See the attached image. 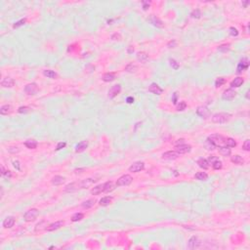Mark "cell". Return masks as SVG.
<instances>
[{
  "instance_id": "obj_1",
  "label": "cell",
  "mask_w": 250,
  "mask_h": 250,
  "mask_svg": "<svg viewBox=\"0 0 250 250\" xmlns=\"http://www.w3.org/2000/svg\"><path fill=\"white\" fill-rule=\"evenodd\" d=\"M232 117V114L227 113H218L213 114L212 116V121L214 123H218V124H224L227 123L229 120Z\"/></svg>"
},
{
  "instance_id": "obj_2",
  "label": "cell",
  "mask_w": 250,
  "mask_h": 250,
  "mask_svg": "<svg viewBox=\"0 0 250 250\" xmlns=\"http://www.w3.org/2000/svg\"><path fill=\"white\" fill-rule=\"evenodd\" d=\"M210 143H212L215 147H221V146H225V138H224L222 135L219 134H212L211 136H209L207 138Z\"/></svg>"
},
{
  "instance_id": "obj_3",
  "label": "cell",
  "mask_w": 250,
  "mask_h": 250,
  "mask_svg": "<svg viewBox=\"0 0 250 250\" xmlns=\"http://www.w3.org/2000/svg\"><path fill=\"white\" fill-rule=\"evenodd\" d=\"M38 215H39V211H38L36 208H32L25 213L23 218H25V220L27 221V222H32V221L36 220Z\"/></svg>"
},
{
  "instance_id": "obj_4",
  "label": "cell",
  "mask_w": 250,
  "mask_h": 250,
  "mask_svg": "<svg viewBox=\"0 0 250 250\" xmlns=\"http://www.w3.org/2000/svg\"><path fill=\"white\" fill-rule=\"evenodd\" d=\"M133 182V178L130 175L125 174L121 176L120 178H118L116 181V186L117 187H123V186H129L131 183Z\"/></svg>"
},
{
  "instance_id": "obj_5",
  "label": "cell",
  "mask_w": 250,
  "mask_h": 250,
  "mask_svg": "<svg viewBox=\"0 0 250 250\" xmlns=\"http://www.w3.org/2000/svg\"><path fill=\"white\" fill-rule=\"evenodd\" d=\"M207 160H208L209 164H211V165H212L213 169H215V170H220V169H222L223 163H222V161H221L220 159L217 158V156L212 155V156H210V158L207 159Z\"/></svg>"
},
{
  "instance_id": "obj_6",
  "label": "cell",
  "mask_w": 250,
  "mask_h": 250,
  "mask_svg": "<svg viewBox=\"0 0 250 250\" xmlns=\"http://www.w3.org/2000/svg\"><path fill=\"white\" fill-rule=\"evenodd\" d=\"M145 169V163L143 161H136L129 167V171L133 173H138Z\"/></svg>"
},
{
  "instance_id": "obj_7",
  "label": "cell",
  "mask_w": 250,
  "mask_h": 250,
  "mask_svg": "<svg viewBox=\"0 0 250 250\" xmlns=\"http://www.w3.org/2000/svg\"><path fill=\"white\" fill-rule=\"evenodd\" d=\"M147 21H149V23H151L152 25H154V27H158V28H162L164 27V23L162 21L160 20V19H158L156 16L154 15H151L149 17V19H147Z\"/></svg>"
},
{
  "instance_id": "obj_8",
  "label": "cell",
  "mask_w": 250,
  "mask_h": 250,
  "mask_svg": "<svg viewBox=\"0 0 250 250\" xmlns=\"http://www.w3.org/2000/svg\"><path fill=\"white\" fill-rule=\"evenodd\" d=\"M25 92L27 93L29 96H33V95H36V93L38 92V86L36 83H29L27 86L25 87Z\"/></svg>"
},
{
  "instance_id": "obj_9",
  "label": "cell",
  "mask_w": 250,
  "mask_h": 250,
  "mask_svg": "<svg viewBox=\"0 0 250 250\" xmlns=\"http://www.w3.org/2000/svg\"><path fill=\"white\" fill-rule=\"evenodd\" d=\"M192 151V147L190 145L187 144H181V145H176V151L179 154H184V153H188Z\"/></svg>"
},
{
  "instance_id": "obj_10",
  "label": "cell",
  "mask_w": 250,
  "mask_h": 250,
  "mask_svg": "<svg viewBox=\"0 0 250 250\" xmlns=\"http://www.w3.org/2000/svg\"><path fill=\"white\" fill-rule=\"evenodd\" d=\"M80 189H81V184H80V182H74V183H71V184L66 185L65 188V192H70H70H74Z\"/></svg>"
},
{
  "instance_id": "obj_11",
  "label": "cell",
  "mask_w": 250,
  "mask_h": 250,
  "mask_svg": "<svg viewBox=\"0 0 250 250\" xmlns=\"http://www.w3.org/2000/svg\"><path fill=\"white\" fill-rule=\"evenodd\" d=\"M196 114L198 116H200L201 118H204V119H206V118H208L209 116H210V111H209V109L206 108V107H198L196 109Z\"/></svg>"
},
{
  "instance_id": "obj_12",
  "label": "cell",
  "mask_w": 250,
  "mask_h": 250,
  "mask_svg": "<svg viewBox=\"0 0 250 250\" xmlns=\"http://www.w3.org/2000/svg\"><path fill=\"white\" fill-rule=\"evenodd\" d=\"M121 92V85L120 84H116L114 85V86H113L109 89V99H113L115 98L116 96H117L118 94Z\"/></svg>"
},
{
  "instance_id": "obj_13",
  "label": "cell",
  "mask_w": 250,
  "mask_h": 250,
  "mask_svg": "<svg viewBox=\"0 0 250 250\" xmlns=\"http://www.w3.org/2000/svg\"><path fill=\"white\" fill-rule=\"evenodd\" d=\"M237 96V92L233 89H228L224 92L222 98L225 100V101H233L235 99V97Z\"/></svg>"
},
{
  "instance_id": "obj_14",
  "label": "cell",
  "mask_w": 250,
  "mask_h": 250,
  "mask_svg": "<svg viewBox=\"0 0 250 250\" xmlns=\"http://www.w3.org/2000/svg\"><path fill=\"white\" fill-rule=\"evenodd\" d=\"M180 154L178 153L177 151H166L164 152V153L162 154V158L163 159H166V160H175V159H177L178 158H179Z\"/></svg>"
},
{
  "instance_id": "obj_15",
  "label": "cell",
  "mask_w": 250,
  "mask_h": 250,
  "mask_svg": "<svg viewBox=\"0 0 250 250\" xmlns=\"http://www.w3.org/2000/svg\"><path fill=\"white\" fill-rule=\"evenodd\" d=\"M199 245H200V240H199V239L197 237H192L189 239V242H188V246H189V248L190 249L197 248Z\"/></svg>"
},
{
  "instance_id": "obj_16",
  "label": "cell",
  "mask_w": 250,
  "mask_h": 250,
  "mask_svg": "<svg viewBox=\"0 0 250 250\" xmlns=\"http://www.w3.org/2000/svg\"><path fill=\"white\" fill-rule=\"evenodd\" d=\"M63 226H64V221H58V222L50 224L48 227L45 228V230H46L47 232H54V231L58 230V229H60L61 227H63Z\"/></svg>"
},
{
  "instance_id": "obj_17",
  "label": "cell",
  "mask_w": 250,
  "mask_h": 250,
  "mask_svg": "<svg viewBox=\"0 0 250 250\" xmlns=\"http://www.w3.org/2000/svg\"><path fill=\"white\" fill-rule=\"evenodd\" d=\"M248 66H249L248 59H246V58L242 59V60L239 62V66H237V73H240V72H242L244 70H247Z\"/></svg>"
},
{
  "instance_id": "obj_18",
  "label": "cell",
  "mask_w": 250,
  "mask_h": 250,
  "mask_svg": "<svg viewBox=\"0 0 250 250\" xmlns=\"http://www.w3.org/2000/svg\"><path fill=\"white\" fill-rule=\"evenodd\" d=\"M149 91L155 95H161L163 93V89L158 86L156 83H151V86L149 87Z\"/></svg>"
},
{
  "instance_id": "obj_19",
  "label": "cell",
  "mask_w": 250,
  "mask_h": 250,
  "mask_svg": "<svg viewBox=\"0 0 250 250\" xmlns=\"http://www.w3.org/2000/svg\"><path fill=\"white\" fill-rule=\"evenodd\" d=\"M15 225V218L12 217V216H9L4 219L3 221V227L6 229H11L12 227H14Z\"/></svg>"
},
{
  "instance_id": "obj_20",
  "label": "cell",
  "mask_w": 250,
  "mask_h": 250,
  "mask_svg": "<svg viewBox=\"0 0 250 250\" xmlns=\"http://www.w3.org/2000/svg\"><path fill=\"white\" fill-rule=\"evenodd\" d=\"M65 181H66L65 177L57 175V176H55V177L52 178L51 182H52V185H54V186H60L62 184H64V183H65Z\"/></svg>"
},
{
  "instance_id": "obj_21",
  "label": "cell",
  "mask_w": 250,
  "mask_h": 250,
  "mask_svg": "<svg viewBox=\"0 0 250 250\" xmlns=\"http://www.w3.org/2000/svg\"><path fill=\"white\" fill-rule=\"evenodd\" d=\"M218 151H219V153L223 156H230L231 153H232V151H231L230 147H228L226 146L218 147Z\"/></svg>"
},
{
  "instance_id": "obj_22",
  "label": "cell",
  "mask_w": 250,
  "mask_h": 250,
  "mask_svg": "<svg viewBox=\"0 0 250 250\" xmlns=\"http://www.w3.org/2000/svg\"><path fill=\"white\" fill-rule=\"evenodd\" d=\"M14 84H15V81H14V79H12V78H10V77H5L1 81V85L3 87H5V88L13 87Z\"/></svg>"
},
{
  "instance_id": "obj_23",
  "label": "cell",
  "mask_w": 250,
  "mask_h": 250,
  "mask_svg": "<svg viewBox=\"0 0 250 250\" xmlns=\"http://www.w3.org/2000/svg\"><path fill=\"white\" fill-rule=\"evenodd\" d=\"M87 147H88V142L87 141L80 142L79 144H78L77 146H76V147H75V152H82V151H84L85 149H87Z\"/></svg>"
},
{
  "instance_id": "obj_24",
  "label": "cell",
  "mask_w": 250,
  "mask_h": 250,
  "mask_svg": "<svg viewBox=\"0 0 250 250\" xmlns=\"http://www.w3.org/2000/svg\"><path fill=\"white\" fill-rule=\"evenodd\" d=\"M114 189H115V185H114L111 181L104 184V192H113Z\"/></svg>"
},
{
  "instance_id": "obj_25",
  "label": "cell",
  "mask_w": 250,
  "mask_h": 250,
  "mask_svg": "<svg viewBox=\"0 0 250 250\" xmlns=\"http://www.w3.org/2000/svg\"><path fill=\"white\" fill-rule=\"evenodd\" d=\"M95 182H96V180L94 179H85L81 181V182H80V184H81V189H87L88 187L92 186Z\"/></svg>"
},
{
  "instance_id": "obj_26",
  "label": "cell",
  "mask_w": 250,
  "mask_h": 250,
  "mask_svg": "<svg viewBox=\"0 0 250 250\" xmlns=\"http://www.w3.org/2000/svg\"><path fill=\"white\" fill-rule=\"evenodd\" d=\"M197 164H198V166L202 169H204V170H206V169L209 168V166H210V164H209L208 160L207 159H204V158H200L197 160Z\"/></svg>"
},
{
  "instance_id": "obj_27",
  "label": "cell",
  "mask_w": 250,
  "mask_h": 250,
  "mask_svg": "<svg viewBox=\"0 0 250 250\" xmlns=\"http://www.w3.org/2000/svg\"><path fill=\"white\" fill-rule=\"evenodd\" d=\"M11 113H12V107L10 105H4V106H2L1 109H0V113H1L2 115H7V114Z\"/></svg>"
},
{
  "instance_id": "obj_28",
  "label": "cell",
  "mask_w": 250,
  "mask_h": 250,
  "mask_svg": "<svg viewBox=\"0 0 250 250\" xmlns=\"http://www.w3.org/2000/svg\"><path fill=\"white\" fill-rule=\"evenodd\" d=\"M243 82H244V80H243V78H242V77H237V78H235L232 82H231V86H232V87H237V88L240 87L242 84H243Z\"/></svg>"
},
{
  "instance_id": "obj_29",
  "label": "cell",
  "mask_w": 250,
  "mask_h": 250,
  "mask_svg": "<svg viewBox=\"0 0 250 250\" xmlns=\"http://www.w3.org/2000/svg\"><path fill=\"white\" fill-rule=\"evenodd\" d=\"M231 161H232L233 163H235V164H237V165H242V164L244 163L243 158H242L240 155H239V154L232 156V158H231Z\"/></svg>"
},
{
  "instance_id": "obj_30",
  "label": "cell",
  "mask_w": 250,
  "mask_h": 250,
  "mask_svg": "<svg viewBox=\"0 0 250 250\" xmlns=\"http://www.w3.org/2000/svg\"><path fill=\"white\" fill-rule=\"evenodd\" d=\"M137 59H138V61H139V62L145 64V63H147V60H149V56H147L145 52H139L138 55H137Z\"/></svg>"
},
{
  "instance_id": "obj_31",
  "label": "cell",
  "mask_w": 250,
  "mask_h": 250,
  "mask_svg": "<svg viewBox=\"0 0 250 250\" xmlns=\"http://www.w3.org/2000/svg\"><path fill=\"white\" fill-rule=\"evenodd\" d=\"M102 192H104V184L96 186V187L93 188L92 190H91V194H94V196L100 194H102Z\"/></svg>"
},
{
  "instance_id": "obj_32",
  "label": "cell",
  "mask_w": 250,
  "mask_h": 250,
  "mask_svg": "<svg viewBox=\"0 0 250 250\" xmlns=\"http://www.w3.org/2000/svg\"><path fill=\"white\" fill-rule=\"evenodd\" d=\"M111 200H113V197L111 196H105L103 198L100 199L99 204L101 206H108L109 204H111Z\"/></svg>"
},
{
  "instance_id": "obj_33",
  "label": "cell",
  "mask_w": 250,
  "mask_h": 250,
  "mask_svg": "<svg viewBox=\"0 0 250 250\" xmlns=\"http://www.w3.org/2000/svg\"><path fill=\"white\" fill-rule=\"evenodd\" d=\"M25 146L29 149H34L37 147V142L35 140H27L25 142Z\"/></svg>"
},
{
  "instance_id": "obj_34",
  "label": "cell",
  "mask_w": 250,
  "mask_h": 250,
  "mask_svg": "<svg viewBox=\"0 0 250 250\" xmlns=\"http://www.w3.org/2000/svg\"><path fill=\"white\" fill-rule=\"evenodd\" d=\"M225 146L228 147H235L237 146V142L233 138H225Z\"/></svg>"
},
{
  "instance_id": "obj_35",
  "label": "cell",
  "mask_w": 250,
  "mask_h": 250,
  "mask_svg": "<svg viewBox=\"0 0 250 250\" xmlns=\"http://www.w3.org/2000/svg\"><path fill=\"white\" fill-rule=\"evenodd\" d=\"M43 74L46 76V77L52 78V79H54V78L57 77V73L55 72L54 70H44L43 71Z\"/></svg>"
},
{
  "instance_id": "obj_36",
  "label": "cell",
  "mask_w": 250,
  "mask_h": 250,
  "mask_svg": "<svg viewBox=\"0 0 250 250\" xmlns=\"http://www.w3.org/2000/svg\"><path fill=\"white\" fill-rule=\"evenodd\" d=\"M115 79V75L113 73H106L103 76V80L105 82H111Z\"/></svg>"
},
{
  "instance_id": "obj_37",
  "label": "cell",
  "mask_w": 250,
  "mask_h": 250,
  "mask_svg": "<svg viewBox=\"0 0 250 250\" xmlns=\"http://www.w3.org/2000/svg\"><path fill=\"white\" fill-rule=\"evenodd\" d=\"M94 204H95V199H88V200L84 201L82 203V207L85 209H89L94 206Z\"/></svg>"
},
{
  "instance_id": "obj_38",
  "label": "cell",
  "mask_w": 250,
  "mask_h": 250,
  "mask_svg": "<svg viewBox=\"0 0 250 250\" xmlns=\"http://www.w3.org/2000/svg\"><path fill=\"white\" fill-rule=\"evenodd\" d=\"M196 179L199 180V181H206L207 179H208V175L206 174L205 172H198L196 174Z\"/></svg>"
},
{
  "instance_id": "obj_39",
  "label": "cell",
  "mask_w": 250,
  "mask_h": 250,
  "mask_svg": "<svg viewBox=\"0 0 250 250\" xmlns=\"http://www.w3.org/2000/svg\"><path fill=\"white\" fill-rule=\"evenodd\" d=\"M230 49H231L230 44H223V45H220V46L218 47V51L222 52V53H227V52L230 51Z\"/></svg>"
},
{
  "instance_id": "obj_40",
  "label": "cell",
  "mask_w": 250,
  "mask_h": 250,
  "mask_svg": "<svg viewBox=\"0 0 250 250\" xmlns=\"http://www.w3.org/2000/svg\"><path fill=\"white\" fill-rule=\"evenodd\" d=\"M83 217H84V215H83L82 213H75L74 215L72 216V218H71V221H72V222H77V221L82 220Z\"/></svg>"
},
{
  "instance_id": "obj_41",
  "label": "cell",
  "mask_w": 250,
  "mask_h": 250,
  "mask_svg": "<svg viewBox=\"0 0 250 250\" xmlns=\"http://www.w3.org/2000/svg\"><path fill=\"white\" fill-rule=\"evenodd\" d=\"M138 66L136 65H133V64H129L125 68V70L126 71H129V72H135L137 70Z\"/></svg>"
},
{
  "instance_id": "obj_42",
  "label": "cell",
  "mask_w": 250,
  "mask_h": 250,
  "mask_svg": "<svg viewBox=\"0 0 250 250\" xmlns=\"http://www.w3.org/2000/svg\"><path fill=\"white\" fill-rule=\"evenodd\" d=\"M190 16H192V18H194V19H199L201 17V12L199 11L198 9H196V10H194L192 12Z\"/></svg>"
},
{
  "instance_id": "obj_43",
  "label": "cell",
  "mask_w": 250,
  "mask_h": 250,
  "mask_svg": "<svg viewBox=\"0 0 250 250\" xmlns=\"http://www.w3.org/2000/svg\"><path fill=\"white\" fill-rule=\"evenodd\" d=\"M225 82H226L225 78H223V77H219V78H217V80H216V81H215V86L217 87V88H218V87H221L223 84H225Z\"/></svg>"
},
{
  "instance_id": "obj_44",
  "label": "cell",
  "mask_w": 250,
  "mask_h": 250,
  "mask_svg": "<svg viewBox=\"0 0 250 250\" xmlns=\"http://www.w3.org/2000/svg\"><path fill=\"white\" fill-rule=\"evenodd\" d=\"M186 108H187V104H186V102L182 101V102H180V104H179V105H178V107H177V111H185Z\"/></svg>"
},
{
  "instance_id": "obj_45",
  "label": "cell",
  "mask_w": 250,
  "mask_h": 250,
  "mask_svg": "<svg viewBox=\"0 0 250 250\" xmlns=\"http://www.w3.org/2000/svg\"><path fill=\"white\" fill-rule=\"evenodd\" d=\"M169 62H170V65L174 70H178V68H179V64L177 63V61L176 60H174V59H170Z\"/></svg>"
},
{
  "instance_id": "obj_46",
  "label": "cell",
  "mask_w": 250,
  "mask_h": 250,
  "mask_svg": "<svg viewBox=\"0 0 250 250\" xmlns=\"http://www.w3.org/2000/svg\"><path fill=\"white\" fill-rule=\"evenodd\" d=\"M25 22H27V20H25V19H22V20H20L19 22H17V23H14L13 27L14 28H17V27H21V25H23L25 23Z\"/></svg>"
},
{
  "instance_id": "obj_47",
  "label": "cell",
  "mask_w": 250,
  "mask_h": 250,
  "mask_svg": "<svg viewBox=\"0 0 250 250\" xmlns=\"http://www.w3.org/2000/svg\"><path fill=\"white\" fill-rule=\"evenodd\" d=\"M18 111L20 113H27L30 111V109L28 107H21V108H19Z\"/></svg>"
},
{
  "instance_id": "obj_48",
  "label": "cell",
  "mask_w": 250,
  "mask_h": 250,
  "mask_svg": "<svg viewBox=\"0 0 250 250\" xmlns=\"http://www.w3.org/2000/svg\"><path fill=\"white\" fill-rule=\"evenodd\" d=\"M204 146H205L206 149H209V151H210V149H211V151H212V149H215V147H216L212 144V143H210V142L208 141V140H206V143H205V145H204Z\"/></svg>"
},
{
  "instance_id": "obj_49",
  "label": "cell",
  "mask_w": 250,
  "mask_h": 250,
  "mask_svg": "<svg viewBox=\"0 0 250 250\" xmlns=\"http://www.w3.org/2000/svg\"><path fill=\"white\" fill-rule=\"evenodd\" d=\"M242 149H243L244 151H250V141H249V140H246V141L244 142V144L242 145Z\"/></svg>"
},
{
  "instance_id": "obj_50",
  "label": "cell",
  "mask_w": 250,
  "mask_h": 250,
  "mask_svg": "<svg viewBox=\"0 0 250 250\" xmlns=\"http://www.w3.org/2000/svg\"><path fill=\"white\" fill-rule=\"evenodd\" d=\"M230 34L232 36H237L239 35V30L235 27H230Z\"/></svg>"
},
{
  "instance_id": "obj_51",
  "label": "cell",
  "mask_w": 250,
  "mask_h": 250,
  "mask_svg": "<svg viewBox=\"0 0 250 250\" xmlns=\"http://www.w3.org/2000/svg\"><path fill=\"white\" fill-rule=\"evenodd\" d=\"M8 151L11 152V153H17V152L20 151V149H19V147H11L8 149Z\"/></svg>"
},
{
  "instance_id": "obj_52",
  "label": "cell",
  "mask_w": 250,
  "mask_h": 250,
  "mask_svg": "<svg viewBox=\"0 0 250 250\" xmlns=\"http://www.w3.org/2000/svg\"><path fill=\"white\" fill-rule=\"evenodd\" d=\"M66 143L65 142H60V143H58V145H57V147H56V149L57 151H60V149H63V147H66Z\"/></svg>"
},
{
  "instance_id": "obj_53",
  "label": "cell",
  "mask_w": 250,
  "mask_h": 250,
  "mask_svg": "<svg viewBox=\"0 0 250 250\" xmlns=\"http://www.w3.org/2000/svg\"><path fill=\"white\" fill-rule=\"evenodd\" d=\"M149 4H151V2L149 1H144L143 2V10H147V8L149 7Z\"/></svg>"
},
{
  "instance_id": "obj_54",
  "label": "cell",
  "mask_w": 250,
  "mask_h": 250,
  "mask_svg": "<svg viewBox=\"0 0 250 250\" xmlns=\"http://www.w3.org/2000/svg\"><path fill=\"white\" fill-rule=\"evenodd\" d=\"M176 45H177V42H176L175 40H172V41H170V42H169L167 46L169 47V48H175V47H176Z\"/></svg>"
},
{
  "instance_id": "obj_55",
  "label": "cell",
  "mask_w": 250,
  "mask_h": 250,
  "mask_svg": "<svg viewBox=\"0 0 250 250\" xmlns=\"http://www.w3.org/2000/svg\"><path fill=\"white\" fill-rule=\"evenodd\" d=\"M13 165H14V167L17 168V170H21V168H20V162H19L18 160L14 161V162H13Z\"/></svg>"
},
{
  "instance_id": "obj_56",
  "label": "cell",
  "mask_w": 250,
  "mask_h": 250,
  "mask_svg": "<svg viewBox=\"0 0 250 250\" xmlns=\"http://www.w3.org/2000/svg\"><path fill=\"white\" fill-rule=\"evenodd\" d=\"M126 102H127L128 104H132V103H134V98H133V97H128V98L126 99Z\"/></svg>"
},
{
  "instance_id": "obj_57",
  "label": "cell",
  "mask_w": 250,
  "mask_h": 250,
  "mask_svg": "<svg viewBox=\"0 0 250 250\" xmlns=\"http://www.w3.org/2000/svg\"><path fill=\"white\" fill-rule=\"evenodd\" d=\"M172 102L174 105L177 104V93H174V97H173V99H172Z\"/></svg>"
},
{
  "instance_id": "obj_58",
  "label": "cell",
  "mask_w": 250,
  "mask_h": 250,
  "mask_svg": "<svg viewBox=\"0 0 250 250\" xmlns=\"http://www.w3.org/2000/svg\"><path fill=\"white\" fill-rule=\"evenodd\" d=\"M4 176H6V177L10 178L11 177V172H10V171H6V173H5V175H4Z\"/></svg>"
},
{
  "instance_id": "obj_59",
  "label": "cell",
  "mask_w": 250,
  "mask_h": 250,
  "mask_svg": "<svg viewBox=\"0 0 250 250\" xmlns=\"http://www.w3.org/2000/svg\"><path fill=\"white\" fill-rule=\"evenodd\" d=\"M1 171H2V172H1V174L3 175V176L5 175L6 171H5V169H4V167H3V166H1Z\"/></svg>"
}]
</instances>
